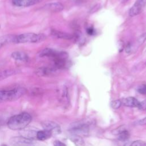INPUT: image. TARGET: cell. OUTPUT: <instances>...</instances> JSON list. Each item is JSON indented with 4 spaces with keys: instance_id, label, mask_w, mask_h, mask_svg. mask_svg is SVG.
Returning <instances> with one entry per match:
<instances>
[{
    "instance_id": "obj_1",
    "label": "cell",
    "mask_w": 146,
    "mask_h": 146,
    "mask_svg": "<svg viewBox=\"0 0 146 146\" xmlns=\"http://www.w3.org/2000/svg\"><path fill=\"white\" fill-rule=\"evenodd\" d=\"M31 120L32 117L29 113L23 112L11 117L7 125L12 130H22L29 124Z\"/></svg>"
},
{
    "instance_id": "obj_2",
    "label": "cell",
    "mask_w": 146,
    "mask_h": 146,
    "mask_svg": "<svg viewBox=\"0 0 146 146\" xmlns=\"http://www.w3.org/2000/svg\"><path fill=\"white\" fill-rule=\"evenodd\" d=\"M46 36L43 34H35L33 33H27L15 35L14 43H38L44 40Z\"/></svg>"
},
{
    "instance_id": "obj_3",
    "label": "cell",
    "mask_w": 146,
    "mask_h": 146,
    "mask_svg": "<svg viewBox=\"0 0 146 146\" xmlns=\"http://www.w3.org/2000/svg\"><path fill=\"white\" fill-rule=\"evenodd\" d=\"M92 123L88 120H82L72 123L69 130L72 135L79 136H86L90 132Z\"/></svg>"
},
{
    "instance_id": "obj_4",
    "label": "cell",
    "mask_w": 146,
    "mask_h": 146,
    "mask_svg": "<svg viewBox=\"0 0 146 146\" xmlns=\"http://www.w3.org/2000/svg\"><path fill=\"white\" fill-rule=\"evenodd\" d=\"M24 88H15L7 90H0V103L18 99L26 93Z\"/></svg>"
},
{
    "instance_id": "obj_5",
    "label": "cell",
    "mask_w": 146,
    "mask_h": 146,
    "mask_svg": "<svg viewBox=\"0 0 146 146\" xmlns=\"http://www.w3.org/2000/svg\"><path fill=\"white\" fill-rule=\"evenodd\" d=\"M10 144L13 146H33L34 141L32 139L23 136H15L10 139Z\"/></svg>"
},
{
    "instance_id": "obj_6",
    "label": "cell",
    "mask_w": 146,
    "mask_h": 146,
    "mask_svg": "<svg viewBox=\"0 0 146 146\" xmlns=\"http://www.w3.org/2000/svg\"><path fill=\"white\" fill-rule=\"evenodd\" d=\"M41 125L44 129L50 132L52 135L59 133L61 131L60 127L59 124L52 121L46 120L42 121Z\"/></svg>"
},
{
    "instance_id": "obj_7",
    "label": "cell",
    "mask_w": 146,
    "mask_h": 146,
    "mask_svg": "<svg viewBox=\"0 0 146 146\" xmlns=\"http://www.w3.org/2000/svg\"><path fill=\"white\" fill-rule=\"evenodd\" d=\"M146 4V0H137L129 11V15L134 17L139 14Z\"/></svg>"
},
{
    "instance_id": "obj_8",
    "label": "cell",
    "mask_w": 146,
    "mask_h": 146,
    "mask_svg": "<svg viewBox=\"0 0 146 146\" xmlns=\"http://www.w3.org/2000/svg\"><path fill=\"white\" fill-rule=\"evenodd\" d=\"M42 1L43 0H12V3L16 6L28 7L38 3Z\"/></svg>"
},
{
    "instance_id": "obj_9",
    "label": "cell",
    "mask_w": 146,
    "mask_h": 146,
    "mask_svg": "<svg viewBox=\"0 0 146 146\" xmlns=\"http://www.w3.org/2000/svg\"><path fill=\"white\" fill-rule=\"evenodd\" d=\"M43 8L46 10L52 12H59L63 10L64 6L60 2H52L46 4Z\"/></svg>"
},
{
    "instance_id": "obj_10",
    "label": "cell",
    "mask_w": 146,
    "mask_h": 146,
    "mask_svg": "<svg viewBox=\"0 0 146 146\" xmlns=\"http://www.w3.org/2000/svg\"><path fill=\"white\" fill-rule=\"evenodd\" d=\"M56 68H55L54 67H41L36 70L35 73L39 76H47L54 72L56 71Z\"/></svg>"
},
{
    "instance_id": "obj_11",
    "label": "cell",
    "mask_w": 146,
    "mask_h": 146,
    "mask_svg": "<svg viewBox=\"0 0 146 146\" xmlns=\"http://www.w3.org/2000/svg\"><path fill=\"white\" fill-rule=\"evenodd\" d=\"M60 52L50 48H46L40 52V56L48 57L54 59L59 55Z\"/></svg>"
},
{
    "instance_id": "obj_12",
    "label": "cell",
    "mask_w": 146,
    "mask_h": 146,
    "mask_svg": "<svg viewBox=\"0 0 146 146\" xmlns=\"http://www.w3.org/2000/svg\"><path fill=\"white\" fill-rule=\"evenodd\" d=\"M121 104L126 107H139L140 102L137 99L133 97H127L121 100Z\"/></svg>"
},
{
    "instance_id": "obj_13",
    "label": "cell",
    "mask_w": 146,
    "mask_h": 146,
    "mask_svg": "<svg viewBox=\"0 0 146 146\" xmlns=\"http://www.w3.org/2000/svg\"><path fill=\"white\" fill-rule=\"evenodd\" d=\"M51 35L57 38L63 39H72L74 38V35L72 34L65 33L63 31H60L59 30L52 29L51 31Z\"/></svg>"
},
{
    "instance_id": "obj_14",
    "label": "cell",
    "mask_w": 146,
    "mask_h": 146,
    "mask_svg": "<svg viewBox=\"0 0 146 146\" xmlns=\"http://www.w3.org/2000/svg\"><path fill=\"white\" fill-rule=\"evenodd\" d=\"M11 57L15 60L22 62H27L29 60L28 55L22 51H14L11 54Z\"/></svg>"
},
{
    "instance_id": "obj_15",
    "label": "cell",
    "mask_w": 146,
    "mask_h": 146,
    "mask_svg": "<svg viewBox=\"0 0 146 146\" xmlns=\"http://www.w3.org/2000/svg\"><path fill=\"white\" fill-rule=\"evenodd\" d=\"M116 135H117V137L118 140L120 141H125L129 137V132L125 128H119L116 131Z\"/></svg>"
},
{
    "instance_id": "obj_16",
    "label": "cell",
    "mask_w": 146,
    "mask_h": 146,
    "mask_svg": "<svg viewBox=\"0 0 146 146\" xmlns=\"http://www.w3.org/2000/svg\"><path fill=\"white\" fill-rule=\"evenodd\" d=\"M52 135V134L50 132L46 131L45 129H43V130L39 131L36 132V138L39 140L44 141L51 137Z\"/></svg>"
},
{
    "instance_id": "obj_17",
    "label": "cell",
    "mask_w": 146,
    "mask_h": 146,
    "mask_svg": "<svg viewBox=\"0 0 146 146\" xmlns=\"http://www.w3.org/2000/svg\"><path fill=\"white\" fill-rule=\"evenodd\" d=\"M19 72V70L15 69H9L0 71V80L5 79Z\"/></svg>"
},
{
    "instance_id": "obj_18",
    "label": "cell",
    "mask_w": 146,
    "mask_h": 146,
    "mask_svg": "<svg viewBox=\"0 0 146 146\" xmlns=\"http://www.w3.org/2000/svg\"><path fill=\"white\" fill-rule=\"evenodd\" d=\"M15 35H5L0 36V48L4 45L8 43L14 42Z\"/></svg>"
},
{
    "instance_id": "obj_19",
    "label": "cell",
    "mask_w": 146,
    "mask_h": 146,
    "mask_svg": "<svg viewBox=\"0 0 146 146\" xmlns=\"http://www.w3.org/2000/svg\"><path fill=\"white\" fill-rule=\"evenodd\" d=\"M21 134L22 136L23 137L30 139H33L36 137V132L34 130H23L22 131Z\"/></svg>"
},
{
    "instance_id": "obj_20",
    "label": "cell",
    "mask_w": 146,
    "mask_h": 146,
    "mask_svg": "<svg viewBox=\"0 0 146 146\" xmlns=\"http://www.w3.org/2000/svg\"><path fill=\"white\" fill-rule=\"evenodd\" d=\"M70 139L72 141V142L76 145V146H84V142L81 136L74 135H73L70 138Z\"/></svg>"
},
{
    "instance_id": "obj_21",
    "label": "cell",
    "mask_w": 146,
    "mask_h": 146,
    "mask_svg": "<svg viewBox=\"0 0 146 146\" xmlns=\"http://www.w3.org/2000/svg\"><path fill=\"white\" fill-rule=\"evenodd\" d=\"M125 146H146V143L142 140H135L127 144Z\"/></svg>"
},
{
    "instance_id": "obj_22",
    "label": "cell",
    "mask_w": 146,
    "mask_h": 146,
    "mask_svg": "<svg viewBox=\"0 0 146 146\" xmlns=\"http://www.w3.org/2000/svg\"><path fill=\"white\" fill-rule=\"evenodd\" d=\"M146 40V33L141 34L137 39L136 40V44H137V47L140 45H141Z\"/></svg>"
},
{
    "instance_id": "obj_23",
    "label": "cell",
    "mask_w": 146,
    "mask_h": 146,
    "mask_svg": "<svg viewBox=\"0 0 146 146\" xmlns=\"http://www.w3.org/2000/svg\"><path fill=\"white\" fill-rule=\"evenodd\" d=\"M121 104H122L120 100H115L111 102V106L114 109L119 108Z\"/></svg>"
},
{
    "instance_id": "obj_24",
    "label": "cell",
    "mask_w": 146,
    "mask_h": 146,
    "mask_svg": "<svg viewBox=\"0 0 146 146\" xmlns=\"http://www.w3.org/2000/svg\"><path fill=\"white\" fill-rule=\"evenodd\" d=\"M137 91L139 93L142 95H146V84H143L139 86L137 88Z\"/></svg>"
},
{
    "instance_id": "obj_25",
    "label": "cell",
    "mask_w": 146,
    "mask_h": 146,
    "mask_svg": "<svg viewBox=\"0 0 146 146\" xmlns=\"http://www.w3.org/2000/svg\"><path fill=\"white\" fill-rule=\"evenodd\" d=\"M138 108H139L141 110H146V99L140 102V104Z\"/></svg>"
},
{
    "instance_id": "obj_26",
    "label": "cell",
    "mask_w": 146,
    "mask_h": 146,
    "mask_svg": "<svg viewBox=\"0 0 146 146\" xmlns=\"http://www.w3.org/2000/svg\"><path fill=\"white\" fill-rule=\"evenodd\" d=\"M53 144H54V146H67L64 143L58 140H55L53 143Z\"/></svg>"
},
{
    "instance_id": "obj_27",
    "label": "cell",
    "mask_w": 146,
    "mask_h": 146,
    "mask_svg": "<svg viewBox=\"0 0 146 146\" xmlns=\"http://www.w3.org/2000/svg\"><path fill=\"white\" fill-rule=\"evenodd\" d=\"M136 124L137 125H146V117L138 120L136 123Z\"/></svg>"
},
{
    "instance_id": "obj_28",
    "label": "cell",
    "mask_w": 146,
    "mask_h": 146,
    "mask_svg": "<svg viewBox=\"0 0 146 146\" xmlns=\"http://www.w3.org/2000/svg\"><path fill=\"white\" fill-rule=\"evenodd\" d=\"M87 33L88 35H93L94 34V29L92 27H89L87 29Z\"/></svg>"
},
{
    "instance_id": "obj_29",
    "label": "cell",
    "mask_w": 146,
    "mask_h": 146,
    "mask_svg": "<svg viewBox=\"0 0 146 146\" xmlns=\"http://www.w3.org/2000/svg\"><path fill=\"white\" fill-rule=\"evenodd\" d=\"M128 0H120V1L121 2H123V3H124V2H126L127 1H128Z\"/></svg>"
},
{
    "instance_id": "obj_30",
    "label": "cell",
    "mask_w": 146,
    "mask_h": 146,
    "mask_svg": "<svg viewBox=\"0 0 146 146\" xmlns=\"http://www.w3.org/2000/svg\"><path fill=\"white\" fill-rule=\"evenodd\" d=\"M1 146H7V145L6 144H2Z\"/></svg>"
},
{
    "instance_id": "obj_31",
    "label": "cell",
    "mask_w": 146,
    "mask_h": 146,
    "mask_svg": "<svg viewBox=\"0 0 146 146\" xmlns=\"http://www.w3.org/2000/svg\"><path fill=\"white\" fill-rule=\"evenodd\" d=\"M0 125H1V121H0Z\"/></svg>"
},
{
    "instance_id": "obj_32",
    "label": "cell",
    "mask_w": 146,
    "mask_h": 146,
    "mask_svg": "<svg viewBox=\"0 0 146 146\" xmlns=\"http://www.w3.org/2000/svg\"><path fill=\"white\" fill-rule=\"evenodd\" d=\"M145 64H146V63H145Z\"/></svg>"
}]
</instances>
